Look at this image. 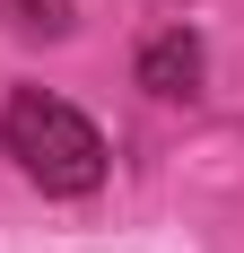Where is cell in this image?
Returning <instances> with one entry per match:
<instances>
[{"label":"cell","instance_id":"1","mask_svg":"<svg viewBox=\"0 0 244 253\" xmlns=\"http://www.w3.org/2000/svg\"><path fill=\"white\" fill-rule=\"evenodd\" d=\"M0 149L18 157V175L35 183V192H61V201H79V192L105 183V131L87 123L79 105L44 96V87H18V96H9Z\"/></svg>","mask_w":244,"mask_h":253},{"label":"cell","instance_id":"2","mask_svg":"<svg viewBox=\"0 0 244 253\" xmlns=\"http://www.w3.org/2000/svg\"><path fill=\"white\" fill-rule=\"evenodd\" d=\"M140 87H148V96H166V105H192V96H201V44L183 35V26H174V35H148Z\"/></svg>","mask_w":244,"mask_h":253}]
</instances>
